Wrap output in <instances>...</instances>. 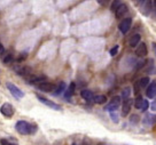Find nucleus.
<instances>
[{
    "label": "nucleus",
    "instance_id": "2f4dec72",
    "mask_svg": "<svg viewBox=\"0 0 156 145\" xmlns=\"http://www.w3.org/2000/svg\"><path fill=\"white\" fill-rule=\"evenodd\" d=\"M4 53H5V47H4L2 44L0 42V55H1V54H4Z\"/></svg>",
    "mask_w": 156,
    "mask_h": 145
},
{
    "label": "nucleus",
    "instance_id": "ddd939ff",
    "mask_svg": "<svg viewBox=\"0 0 156 145\" xmlns=\"http://www.w3.org/2000/svg\"><path fill=\"white\" fill-rule=\"evenodd\" d=\"M140 39H141V37H140L139 33L133 34L131 38H130V40H129V45L131 47H136V46H138V45L140 44Z\"/></svg>",
    "mask_w": 156,
    "mask_h": 145
},
{
    "label": "nucleus",
    "instance_id": "39448f33",
    "mask_svg": "<svg viewBox=\"0 0 156 145\" xmlns=\"http://www.w3.org/2000/svg\"><path fill=\"white\" fill-rule=\"evenodd\" d=\"M37 98H38L39 101L41 102L43 104L47 105V106L51 107V109H53V110H58V111H61V106H60L58 104H56V103H54V102L49 101V99H46L45 97L40 96V95H37Z\"/></svg>",
    "mask_w": 156,
    "mask_h": 145
},
{
    "label": "nucleus",
    "instance_id": "f03ea898",
    "mask_svg": "<svg viewBox=\"0 0 156 145\" xmlns=\"http://www.w3.org/2000/svg\"><path fill=\"white\" fill-rule=\"evenodd\" d=\"M121 101H122V97L119 96H115L112 98V101L108 103V105L106 107H105V110L108 112H115L119 107V105H121Z\"/></svg>",
    "mask_w": 156,
    "mask_h": 145
},
{
    "label": "nucleus",
    "instance_id": "9b49d317",
    "mask_svg": "<svg viewBox=\"0 0 156 145\" xmlns=\"http://www.w3.org/2000/svg\"><path fill=\"white\" fill-rule=\"evenodd\" d=\"M156 121V118L154 114H151V113H147L146 116H144V119H142V122H144V125L145 126H151V125H154Z\"/></svg>",
    "mask_w": 156,
    "mask_h": 145
},
{
    "label": "nucleus",
    "instance_id": "a211bd4d",
    "mask_svg": "<svg viewBox=\"0 0 156 145\" xmlns=\"http://www.w3.org/2000/svg\"><path fill=\"white\" fill-rule=\"evenodd\" d=\"M93 101L97 104H103V103L107 102V97L105 96V95H97V96H94Z\"/></svg>",
    "mask_w": 156,
    "mask_h": 145
},
{
    "label": "nucleus",
    "instance_id": "2eb2a0df",
    "mask_svg": "<svg viewBox=\"0 0 156 145\" xmlns=\"http://www.w3.org/2000/svg\"><path fill=\"white\" fill-rule=\"evenodd\" d=\"M126 12H127V6L122 4V5L117 8L116 12H115V13H116V17H121V16H123Z\"/></svg>",
    "mask_w": 156,
    "mask_h": 145
},
{
    "label": "nucleus",
    "instance_id": "f257e3e1",
    "mask_svg": "<svg viewBox=\"0 0 156 145\" xmlns=\"http://www.w3.org/2000/svg\"><path fill=\"white\" fill-rule=\"evenodd\" d=\"M15 129L17 133H20L21 135H31L34 134L37 130V126L36 125H30L29 122H27L24 120L17 121L15 125Z\"/></svg>",
    "mask_w": 156,
    "mask_h": 145
},
{
    "label": "nucleus",
    "instance_id": "4468645a",
    "mask_svg": "<svg viewBox=\"0 0 156 145\" xmlns=\"http://www.w3.org/2000/svg\"><path fill=\"white\" fill-rule=\"evenodd\" d=\"M80 95L83 97L85 101H92L94 96H93V93L91 90H87V89H85V90H82L80 93Z\"/></svg>",
    "mask_w": 156,
    "mask_h": 145
},
{
    "label": "nucleus",
    "instance_id": "393cba45",
    "mask_svg": "<svg viewBox=\"0 0 156 145\" xmlns=\"http://www.w3.org/2000/svg\"><path fill=\"white\" fill-rule=\"evenodd\" d=\"M110 118H112V120L114 121L115 123L118 122V116H117L115 112H112V113H110Z\"/></svg>",
    "mask_w": 156,
    "mask_h": 145
},
{
    "label": "nucleus",
    "instance_id": "20e7f679",
    "mask_svg": "<svg viewBox=\"0 0 156 145\" xmlns=\"http://www.w3.org/2000/svg\"><path fill=\"white\" fill-rule=\"evenodd\" d=\"M0 112L5 116H7V118H10L14 114V107H13V105L10 103H4L0 106Z\"/></svg>",
    "mask_w": 156,
    "mask_h": 145
},
{
    "label": "nucleus",
    "instance_id": "4be33fe9",
    "mask_svg": "<svg viewBox=\"0 0 156 145\" xmlns=\"http://www.w3.org/2000/svg\"><path fill=\"white\" fill-rule=\"evenodd\" d=\"M130 94H131V90H130V88L129 87H126L122 92V98H124V101L127 99V98H130Z\"/></svg>",
    "mask_w": 156,
    "mask_h": 145
},
{
    "label": "nucleus",
    "instance_id": "b1692460",
    "mask_svg": "<svg viewBox=\"0 0 156 145\" xmlns=\"http://www.w3.org/2000/svg\"><path fill=\"white\" fill-rule=\"evenodd\" d=\"M13 61H14V56H13V55H10V54H9V55H7V56L4 58V62H5L6 64L12 63Z\"/></svg>",
    "mask_w": 156,
    "mask_h": 145
},
{
    "label": "nucleus",
    "instance_id": "473e14b6",
    "mask_svg": "<svg viewBox=\"0 0 156 145\" xmlns=\"http://www.w3.org/2000/svg\"><path fill=\"white\" fill-rule=\"evenodd\" d=\"M153 50H154V54L156 56V42H153Z\"/></svg>",
    "mask_w": 156,
    "mask_h": 145
},
{
    "label": "nucleus",
    "instance_id": "a878e982",
    "mask_svg": "<svg viewBox=\"0 0 156 145\" xmlns=\"http://www.w3.org/2000/svg\"><path fill=\"white\" fill-rule=\"evenodd\" d=\"M118 48H119L118 46H115V47H112V48L110 49V52H109V53H110V55H112V56H115V55L117 54V52H118Z\"/></svg>",
    "mask_w": 156,
    "mask_h": 145
},
{
    "label": "nucleus",
    "instance_id": "cd10ccee",
    "mask_svg": "<svg viewBox=\"0 0 156 145\" xmlns=\"http://www.w3.org/2000/svg\"><path fill=\"white\" fill-rule=\"evenodd\" d=\"M27 56H28V54L25 53V52H23V53H22V55H21V56H19V58H17V62H22V61H23V59H25V58H27Z\"/></svg>",
    "mask_w": 156,
    "mask_h": 145
},
{
    "label": "nucleus",
    "instance_id": "7c9ffc66",
    "mask_svg": "<svg viewBox=\"0 0 156 145\" xmlns=\"http://www.w3.org/2000/svg\"><path fill=\"white\" fill-rule=\"evenodd\" d=\"M153 111H156V98L153 101V103H151V107Z\"/></svg>",
    "mask_w": 156,
    "mask_h": 145
},
{
    "label": "nucleus",
    "instance_id": "bb28decb",
    "mask_svg": "<svg viewBox=\"0 0 156 145\" xmlns=\"http://www.w3.org/2000/svg\"><path fill=\"white\" fill-rule=\"evenodd\" d=\"M148 107H149V103H148V101H147V99H145V101H144V104H142V107H141V111H146L147 109H148Z\"/></svg>",
    "mask_w": 156,
    "mask_h": 145
},
{
    "label": "nucleus",
    "instance_id": "c756f323",
    "mask_svg": "<svg viewBox=\"0 0 156 145\" xmlns=\"http://www.w3.org/2000/svg\"><path fill=\"white\" fill-rule=\"evenodd\" d=\"M0 145H9V143H8V140H7L2 138V140H0Z\"/></svg>",
    "mask_w": 156,
    "mask_h": 145
},
{
    "label": "nucleus",
    "instance_id": "7ed1b4c3",
    "mask_svg": "<svg viewBox=\"0 0 156 145\" xmlns=\"http://www.w3.org/2000/svg\"><path fill=\"white\" fill-rule=\"evenodd\" d=\"M6 87H7V89L10 92V94H12L15 98H17V99H20V98H22V97L24 96V93L22 92L17 86H15L14 83H12V82H7V83H6Z\"/></svg>",
    "mask_w": 156,
    "mask_h": 145
},
{
    "label": "nucleus",
    "instance_id": "6ab92c4d",
    "mask_svg": "<svg viewBox=\"0 0 156 145\" xmlns=\"http://www.w3.org/2000/svg\"><path fill=\"white\" fill-rule=\"evenodd\" d=\"M63 92H66V83H64V82H60L58 86L56 87V90H55L53 94L54 95H60L61 93H63Z\"/></svg>",
    "mask_w": 156,
    "mask_h": 145
},
{
    "label": "nucleus",
    "instance_id": "5701e85b",
    "mask_svg": "<svg viewBox=\"0 0 156 145\" xmlns=\"http://www.w3.org/2000/svg\"><path fill=\"white\" fill-rule=\"evenodd\" d=\"M121 5H122V2H121V1H114V2H112V12H116L117 8H118Z\"/></svg>",
    "mask_w": 156,
    "mask_h": 145
},
{
    "label": "nucleus",
    "instance_id": "6e6552de",
    "mask_svg": "<svg viewBox=\"0 0 156 145\" xmlns=\"http://www.w3.org/2000/svg\"><path fill=\"white\" fill-rule=\"evenodd\" d=\"M14 71L19 76H22V77H29L30 76V68L28 66H23V65H15L14 66Z\"/></svg>",
    "mask_w": 156,
    "mask_h": 145
},
{
    "label": "nucleus",
    "instance_id": "412c9836",
    "mask_svg": "<svg viewBox=\"0 0 156 145\" xmlns=\"http://www.w3.org/2000/svg\"><path fill=\"white\" fill-rule=\"evenodd\" d=\"M148 83H149V78L148 77L141 78V79L138 81V85H139L141 88H145L146 86H148Z\"/></svg>",
    "mask_w": 156,
    "mask_h": 145
},
{
    "label": "nucleus",
    "instance_id": "f3484780",
    "mask_svg": "<svg viewBox=\"0 0 156 145\" xmlns=\"http://www.w3.org/2000/svg\"><path fill=\"white\" fill-rule=\"evenodd\" d=\"M75 88H76V85H75L73 82H71V83H70V86L68 87V89H66L64 96L67 97V98H69V97L73 96V94L75 93Z\"/></svg>",
    "mask_w": 156,
    "mask_h": 145
},
{
    "label": "nucleus",
    "instance_id": "f704fd0d",
    "mask_svg": "<svg viewBox=\"0 0 156 145\" xmlns=\"http://www.w3.org/2000/svg\"><path fill=\"white\" fill-rule=\"evenodd\" d=\"M71 145H76V144H71Z\"/></svg>",
    "mask_w": 156,
    "mask_h": 145
},
{
    "label": "nucleus",
    "instance_id": "72a5a7b5",
    "mask_svg": "<svg viewBox=\"0 0 156 145\" xmlns=\"http://www.w3.org/2000/svg\"><path fill=\"white\" fill-rule=\"evenodd\" d=\"M9 145H16V144H12V143H10V144Z\"/></svg>",
    "mask_w": 156,
    "mask_h": 145
},
{
    "label": "nucleus",
    "instance_id": "9d476101",
    "mask_svg": "<svg viewBox=\"0 0 156 145\" xmlns=\"http://www.w3.org/2000/svg\"><path fill=\"white\" fill-rule=\"evenodd\" d=\"M146 95L148 98H154L156 97V80L154 82H151V85L148 86L146 90Z\"/></svg>",
    "mask_w": 156,
    "mask_h": 145
},
{
    "label": "nucleus",
    "instance_id": "aec40b11",
    "mask_svg": "<svg viewBox=\"0 0 156 145\" xmlns=\"http://www.w3.org/2000/svg\"><path fill=\"white\" fill-rule=\"evenodd\" d=\"M144 98H142V96H136V101H134V106H136V109H139V110H141L142 107V104H144Z\"/></svg>",
    "mask_w": 156,
    "mask_h": 145
},
{
    "label": "nucleus",
    "instance_id": "f8f14e48",
    "mask_svg": "<svg viewBox=\"0 0 156 145\" xmlns=\"http://www.w3.org/2000/svg\"><path fill=\"white\" fill-rule=\"evenodd\" d=\"M136 54L139 57H145L147 55L146 45L144 44V42H140V44L138 45V47H136Z\"/></svg>",
    "mask_w": 156,
    "mask_h": 145
},
{
    "label": "nucleus",
    "instance_id": "c85d7f7f",
    "mask_svg": "<svg viewBox=\"0 0 156 145\" xmlns=\"http://www.w3.org/2000/svg\"><path fill=\"white\" fill-rule=\"evenodd\" d=\"M139 121V116H136V114H133V116H131V122H138Z\"/></svg>",
    "mask_w": 156,
    "mask_h": 145
},
{
    "label": "nucleus",
    "instance_id": "1a4fd4ad",
    "mask_svg": "<svg viewBox=\"0 0 156 145\" xmlns=\"http://www.w3.org/2000/svg\"><path fill=\"white\" fill-rule=\"evenodd\" d=\"M132 104H133V101H132L131 98H127V99L124 101V103H123V107H122L123 116H126L127 114L130 113V111H131V109H132Z\"/></svg>",
    "mask_w": 156,
    "mask_h": 145
},
{
    "label": "nucleus",
    "instance_id": "c9c22d12",
    "mask_svg": "<svg viewBox=\"0 0 156 145\" xmlns=\"http://www.w3.org/2000/svg\"><path fill=\"white\" fill-rule=\"evenodd\" d=\"M100 145H102V144H100Z\"/></svg>",
    "mask_w": 156,
    "mask_h": 145
},
{
    "label": "nucleus",
    "instance_id": "423d86ee",
    "mask_svg": "<svg viewBox=\"0 0 156 145\" xmlns=\"http://www.w3.org/2000/svg\"><path fill=\"white\" fill-rule=\"evenodd\" d=\"M131 25H132V19H123L122 22L119 23L118 25V28H119V31L122 32V33H127L129 32V30L131 29Z\"/></svg>",
    "mask_w": 156,
    "mask_h": 145
},
{
    "label": "nucleus",
    "instance_id": "dca6fc26",
    "mask_svg": "<svg viewBox=\"0 0 156 145\" xmlns=\"http://www.w3.org/2000/svg\"><path fill=\"white\" fill-rule=\"evenodd\" d=\"M41 80H44V77H40V76H29L27 78V81L29 83H38Z\"/></svg>",
    "mask_w": 156,
    "mask_h": 145
},
{
    "label": "nucleus",
    "instance_id": "0eeeda50",
    "mask_svg": "<svg viewBox=\"0 0 156 145\" xmlns=\"http://www.w3.org/2000/svg\"><path fill=\"white\" fill-rule=\"evenodd\" d=\"M38 89L45 93H54V89H56V86L51 82H40L38 85Z\"/></svg>",
    "mask_w": 156,
    "mask_h": 145
}]
</instances>
